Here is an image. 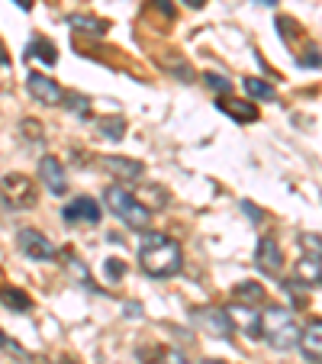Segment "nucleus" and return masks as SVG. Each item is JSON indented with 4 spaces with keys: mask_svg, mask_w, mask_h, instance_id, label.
I'll return each instance as SVG.
<instances>
[{
    "mask_svg": "<svg viewBox=\"0 0 322 364\" xmlns=\"http://www.w3.org/2000/svg\"><path fill=\"white\" fill-rule=\"evenodd\" d=\"M139 268L149 277H174L184 268V255L174 239L165 232H149L145 229L142 242H139Z\"/></svg>",
    "mask_w": 322,
    "mask_h": 364,
    "instance_id": "f257e3e1",
    "label": "nucleus"
},
{
    "mask_svg": "<svg viewBox=\"0 0 322 364\" xmlns=\"http://www.w3.org/2000/svg\"><path fill=\"white\" fill-rule=\"evenodd\" d=\"M261 336L271 348L287 351L300 342V326H296V316L287 306H271L267 313H261Z\"/></svg>",
    "mask_w": 322,
    "mask_h": 364,
    "instance_id": "f03ea898",
    "label": "nucleus"
},
{
    "mask_svg": "<svg viewBox=\"0 0 322 364\" xmlns=\"http://www.w3.org/2000/svg\"><path fill=\"white\" fill-rule=\"evenodd\" d=\"M103 200H107V210H110V213H117L129 229H136V232H145V229H149L151 210L145 203H139V200L132 197L126 187H107Z\"/></svg>",
    "mask_w": 322,
    "mask_h": 364,
    "instance_id": "7ed1b4c3",
    "label": "nucleus"
},
{
    "mask_svg": "<svg viewBox=\"0 0 322 364\" xmlns=\"http://www.w3.org/2000/svg\"><path fill=\"white\" fill-rule=\"evenodd\" d=\"M0 200L10 206V210H33L36 200H39V187L33 184V178L14 171L0 178Z\"/></svg>",
    "mask_w": 322,
    "mask_h": 364,
    "instance_id": "20e7f679",
    "label": "nucleus"
},
{
    "mask_svg": "<svg viewBox=\"0 0 322 364\" xmlns=\"http://www.w3.org/2000/svg\"><path fill=\"white\" fill-rule=\"evenodd\" d=\"M190 319L200 326L203 332H210L213 338H229L232 336V319H229L226 309H213V306H197L190 309Z\"/></svg>",
    "mask_w": 322,
    "mask_h": 364,
    "instance_id": "39448f33",
    "label": "nucleus"
},
{
    "mask_svg": "<svg viewBox=\"0 0 322 364\" xmlns=\"http://www.w3.org/2000/svg\"><path fill=\"white\" fill-rule=\"evenodd\" d=\"M16 245H20V252L26 255L29 262H52V258H55V245L42 232H36V229H20Z\"/></svg>",
    "mask_w": 322,
    "mask_h": 364,
    "instance_id": "423d86ee",
    "label": "nucleus"
},
{
    "mask_svg": "<svg viewBox=\"0 0 322 364\" xmlns=\"http://www.w3.org/2000/svg\"><path fill=\"white\" fill-rule=\"evenodd\" d=\"M254 264H258V271H264V274H281L284 252H281V245H277L274 235H261L258 239V248H254Z\"/></svg>",
    "mask_w": 322,
    "mask_h": 364,
    "instance_id": "0eeeda50",
    "label": "nucleus"
},
{
    "mask_svg": "<svg viewBox=\"0 0 322 364\" xmlns=\"http://www.w3.org/2000/svg\"><path fill=\"white\" fill-rule=\"evenodd\" d=\"M26 87L42 107H58L65 97V90L58 87V81H52L48 75H39V71H33V75L26 77Z\"/></svg>",
    "mask_w": 322,
    "mask_h": 364,
    "instance_id": "6e6552de",
    "label": "nucleus"
},
{
    "mask_svg": "<svg viewBox=\"0 0 322 364\" xmlns=\"http://www.w3.org/2000/svg\"><path fill=\"white\" fill-rule=\"evenodd\" d=\"M103 216L100 203H97L94 197H75L68 206L62 210V220L65 223H90V226H97Z\"/></svg>",
    "mask_w": 322,
    "mask_h": 364,
    "instance_id": "1a4fd4ad",
    "label": "nucleus"
},
{
    "mask_svg": "<svg viewBox=\"0 0 322 364\" xmlns=\"http://www.w3.org/2000/svg\"><path fill=\"white\" fill-rule=\"evenodd\" d=\"M39 181L45 184L48 193H55V197H62L65 187H68V178H65V165L55 159V155H42L39 161Z\"/></svg>",
    "mask_w": 322,
    "mask_h": 364,
    "instance_id": "9d476101",
    "label": "nucleus"
},
{
    "mask_svg": "<svg viewBox=\"0 0 322 364\" xmlns=\"http://www.w3.org/2000/svg\"><path fill=\"white\" fill-rule=\"evenodd\" d=\"M226 313H229V319H232V329L248 332L252 338L261 336V313H254L252 306H245V303H235V306H229Z\"/></svg>",
    "mask_w": 322,
    "mask_h": 364,
    "instance_id": "9b49d317",
    "label": "nucleus"
},
{
    "mask_svg": "<svg viewBox=\"0 0 322 364\" xmlns=\"http://www.w3.org/2000/svg\"><path fill=\"white\" fill-rule=\"evenodd\" d=\"M300 351L309 358V361H319L322 364V319L309 323L306 329H300Z\"/></svg>",
    "mask_w": 322,
    "mask_h": 364,
    "instance_id": "f8f14e48",
    "label": "nucleus"
},
{
    "mask_svg": "<svg viewBox=\"0 0 322 364\" xmlns=\"http://www.w3.org/2000/svg\"><path fill=\"white\" fill-rule=\"evenodd\" d=\"M226 117H232L235 123H254L258 119V107H254L252 100H235V97H220V103H216Z\"/></svg>",
    "mask_w": 322,
    "mask_h": 364,
    "instance_id": "ddd939ff",
    "label": "nucleus"
},
{
    "mask_svg": "<svg viewBox=\"0 0 322 364\" xmlns=\"http://www.w3.org/2000/svg\"><path fill=\"white\" fill-rule=\"evenodd\" d=\"M294 277L300 287H322V262L319 258H306L303 255L294 268Z\"/></svg>",
    "mask_w": 322,
    "mask_h": 364,
    "instance_id": "4468645a",
    "label": "nucleus"
},
{
    "mask_svg": "<svg viewBox=\"0 0 322 364\" xmlns=\"http://www.w3.org/2000/svg\"><path fill=\"white\" fill-rule=\"evenodd\" d=\"M232 294H235V303H245V306H258V303L267 300L264 287H261L258 281H242V284H235Z\"/></svg>",
    "mask_w": 322,
    "mask_h": 364,
    "instance_id": "2eb2a0df",
    "label": "nucleus"
},
{
    "mask_svg": "<svg viewBox=\"0 0 322 364\" xmlns=\"http://www.w3.org/2000/svg\"><path fill=\"white\" fill-rule=\"evenodd\" d=\"M0 300H4V306L14 309V313H29V309H33L29 294L26 290H20V287H4L0 290Z\"/></svg>",
    "mask_w": 322,
    "mask_h": 364,
    "instance_id": "dca6fc26",
    "label": "nucleus"
},
{
    "mask_svg": "<svg viewBox=\"0 0 322 364\" xmlns=\"http://www.w3.org/2000/svg\"><path fill=\"white\" fill-rule=\"evenodd\" d=\"M103 168L107 171H113L117 178H142V165L139 161H129V159H103Z\"/></svg>",
    "mask_w": 322,
    "mask_h": 364,
    "instance_id": "f3484780",
    "label": "nucleus"
},
{
    "mask_svg": "<svg viewBox=\"0 0 322 364\" xmlns=\"http://www.w3.org/2000/svg\"><path fill=\"white\" fill-rule=\"evenodd\" d=\"M97 132L103 139H110V142H119L126 136V119L123 117H100L97 119Z\"/></svg>",
    "mask_w": 322,
    "mask_h": 364,
    "instance_id": "a211bd4d",
    "label": "nucleus"
},
{
    "mask_svg": "<svg viewBox=\"0 0 322 364\" xmlns=\"http://www.w3.org/2000/svg\"><path fill=\"white\" fill-rule=\"evenodd\" d=\"M29 55L42 58L45 65H55L58 62V48H55V42H48L45 36H39V39L29 42Z\"/></svg>",
    "mask_w": 322,
    "mask_h": 364,
    "instance_id": "6ab92c4d",
    "label": "nucleus"
},
{
    "mask_svg": "<svg viewBox=\"0 0 322 364\" xmlns=\"http://www.w3.org/2000/svg\"><path fill=\"white\" fill-rule=\"evenodd\" d=\"M242 84H245V94L254 97V100H277V90L267 81H261V77H245Z\"/></svg>",
    "mask_w": 322,
    "mask_h": 364,
    "instance_id": "aec40b11",
    "label": "nucleus"
},
{
    "mask_svg": "<svg viewBox=\"0 0 322 364\" xmlns=\"http://www.w3.org/2000/svg\"><path fill=\"white\" fill-rule=\"evenodd\" d=\"M203 84L213 90V94L232 97V81H229L226 75H220V71H206V75H203Z\"/></svg>",
    "mask_w": 322,
    "mask_h": 364,
    "instance_id": "412c9836",
    "label": "nucleus"
},
{
    "mask_svg": "<svg viewBox=\"0 0 322 364\" xmlns=\"http://www.w3.org/2000/svg\"><path fill=\"white\" fill-rule=\"evenodd\" d=\"M68 26H84V33H94V36H103L107 33V20H97V16H68Z\"/></svg>",
    "mask_w": 322,
    "mask_h": 364,
    "instance_id": "4be33fe9",
    "label": "nucleus"
},
{
    "mask_svg": "<svg viewBox=\"0 0 322 364\" xmlns=\"http://www.w3.org/2000/svg\"><path fill=\"white\" fill-rule=\"evenodd\" d=\"M62 103H65V107H68V110H71V113H77V117H87L90 97H84V94H75V90H65Z\"/></svg>",
    "mask_w": 322,
    "mask_h": 364,
    "instance_id": "5701e85b",
    "label": "nucleus"
},
{
    "mask_svg": "<svg viewBox=\"0 0 322 364\" xmlns=\"http://www.w3.org/2000/svg\"><path fill=\"white\" fill-rule=\"evenodd\" d=\"M300 248L306 252V258H319V262H322V235L303 232L300 235Z\"/></svg>",
    "mask_w": 322,
    "mask_h": 364,
    "instance_id": "b1692460",
    "label": "nucleus"
},
{
    "mask_svg": "<svg viewBox=\"0 0 322 364\" xmlns=\"http://www.w3.org/2000/svg\"><path fill=\"white\" fill-rule=\"evenodd\" d=\"M20 129H23V136H26V142H45V136H42V126L36 123V119H23Z\"/></svg>",
    "mask_w": 322,
    "mask_h": 364,
    "instance_id": "393cba45",
    "label": "nucleus"
},
{
    "mask_svg": "<svg viewBox=\"0 0 322 364\" xmlns=\"http://www.w3.org/2000/svg\"><path fill=\"white\" fill-rule=\"evenodd\" d=\"M103 268H107V277H110V281H119V277L126 274V264L119 262V258H107V264H103Z\"/></svg>",
    "mask_w": 322,
    "mask_h": 364,
    "instance_id": "a878e982",
    "label": "nucleus"
},
{
    "mask_svg": "<svg viewBox=\"0 0 322 364\" xmlns=\"http://www.w3.org/2000/svg\"><path fill=\"white\" fill-rule=\"evenodd\" d=\"M300 65H303V68H322V52H319V48H309L306 55L300 58Z\"/></svg>",
    "mask_w": 322,
    "mask_h": 364,
    "instance_id": "bb28decb",
    "label": "nucleus"
},
{
    "mask_svg": "<svg viewBox=\"0 0 322 364\" xmlns=\"http://www.w3.org/2000/svg\"><path fill=\"white\" fill-rule=\"evenodd\" d=\"M149 7H151V10H158V14L165 16V20H168V23H171V20H174V7H171V0H151Z\"/></svg>",
    "mask_w": 322,
    "mask_h": 364,
    "instance_id": "cd10ccee",
    "label": "nucleus"
},
{
    "mask_svg": "<svg viewBox=\"0 0 322 364\" xmlns=\"http://www.w3.org/2000/svg\"><path fill=\"white\" fill-rule=\"evenodd\" d=\"M161 364H190V361L181 351H161Z\"/></svg>",
    "mask_w": 322,
    "mask_h": 364,
    "instance_id": "c85d7f7f",
    "label": "nucleus"
},
{
    "mask_svg": "<svg viewBox=\"0 0 322 364\" xmlns=\"http://www.w3.org/2000/svg\"><path fill=\"white\" fill-rule=\"evenodd\" d=\"M242 210H245V213H248V216H252V220H254V223H258V220H261V213H258V206H254V203H248V200H245V203H242Z\"/></svg>",
    "mask_w": 322,
    "mask_h": 364,
    "instance_id": "c756f323",
    "label": "nucleus"
},
{
    "mask_svg": "<svg viewBox=\"0 0 322 364\" xmlns=\"http://www.w3.org/2000/svg\"><path fill=\"white\" fill-rule=\"evenodd\" d=\"M10 65V55H7V48H4V42H0V68H7Z\"/></svg>",
    "mask_w": 322,
    "mask_h": 364,
    "instance_id": "7c9ffc66",
    "label": "nucleus"
},
{
    "mask_svg": "<svg viewBox=\"0 0 322 364\" xmlns=\"http://www.w3.org/2000/svg\"><path fill=\"white\" fill-rule=\"evenodd\" d=\"M126 316H132V319L139 316V303H126Z\"/></svg>",
    "mask_w": 322,
    "mask_h": 364,
    "instance_id": "2f4dec72",
    "label": "nucleus"
},
{
    "mask_svg": "<svg viewBox=\"0 0 322 364\" xmlns=\"http://www.w3.org/2000/svg\"><path fill=\"white\" fill-rule=\"evenodd\" d=\"M187 7H193V10H203L206 7V0H184Z\"/></svg>",
    "mask_w": 322,
    "mask_h": 364,
    "instance_id": "473e14b6",
    "label": "nucleus"
},
{
    "mask_svg": "<svg viewBox=\"0 0 322 364\" xmlns=\"http://www.w3.org/2000/svg\"><path fill=\"white\" fill-rule=\"evenodd\" d=\"M0 348H10V338H7V332L0 329Z\"/></svg>",
    "mask_w": 322,
    "mask_h": 364,
    "instance_id": "72a5a7b5",
    "label": "nucleus"
},
{
    "mask_svg": "<svg viewBox=\"0 0 322 364\" xmlns=\"http://www.w3.org/2000/svg\"><path fill=\"white\" fill-rule=\"evenodd\" d=\"M16 7H20V10H33V0H16Z\"/></svg>",
    "mask_w": 322,
    "mask_h": 364,
    "instance_id": "f704fd0d",
    "label": "nucleus"
},
{
    "mask_svg": "<svg viewBox=\"0 0 322 364\" xmlns=\"http://www.w3.org/2000/svg\"><path fill=\"white\" fill-rule=\"evenodd\" d=\"M200 364H229V361H222V358H206V361H200Z\"/></svg>",
    "mask_w": 322,
    "mask_h": 364,
    "instance_id": "c9c22d12",
    "label": "nucleus"
},
{
    "mask_svg": "<svg viewBox=\"0 0 322 364\" xmlns=\"http://www.w3.org/2000/svg\"><path fill=\"white\" fill-rule=\"evenodd\" d=\"M258 4H264V7H274L277 0H258Z\"/></svg>",
    "mask_w": 322,
    "mask_h": 364,
    "instance_id": "e433bc0d",
    "label": "nucleus"
},
{
    "mask_svg": "<svg viewBox=\"0 0 322 364\" xmlns=\"http://www.w3.org/2000/svg\"><path fill=\"white\" fill-rule=\"evenodd\" d=\"M62 364H75V361H62Z\"/></svg>",
    "mask_w": 322,
    "mask_h": 364,
    "instance_id": "4c0bfd02",
    "label": "nucleus"
}]
</instances>
